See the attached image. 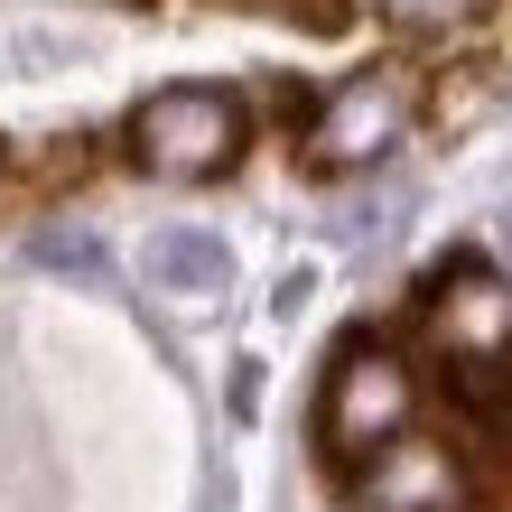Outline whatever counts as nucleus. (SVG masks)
Masks as SVG:
<instances>
[{"label": "nucleus", "instance_id": "nucleus-1", "mask_svg": "<svg viewBox=\"0 0 512 512\" xmlns=\"http://www.w3.org/2000/svg\"><path fill=\"white\" fill-rule=\"evenodd\" d=\"M410 429H419V364L382 336H345L336 364H326V391H317V438L345 466H364Z\"/></svg>", "mask_w": 512, "mask_h": 512}, {"label": "nucleus", "instance_id": "nucleus-2", "mask_svg": "<svg viewBox=\"0 0 512 512\" xmlns=\"http://www.w3.org/2000/svg\"><path fill=\"white\" fill-rule=\"evenodd\" d=\"M131 159L140 177H168V187H205L243 159V103L224 84H159L131 112Z\"/></svg>", "mask_w": 512, "mask_h": 512}, {"label": "nucleus", "instance_id": "nucleus-3", "mask_svg": "<svg viewBox=\"0 0 512 512\" xmlns=\"http://www.w3.org/2000/svg\"><path fill=\"white\" fill-rule=\"evenodd\" d=\"M410 112H419V84L410 66H354L345 84H326L317 112H308V159L317 168H373L391 159V140L410 131Z\"/></svg>", "mask_w": 512, "mask_h": 512}, {"label": "nucleus", "instance_id": "nucleus-4", "mask_svg": "<svg viewBox=\"0 0 512 512\" xmlns=\"http://www.w3.org/2000/svg\"><path fill=\"white\" fill-rule=\"evenodd\" d=\"M354 494H364L373 512H466L475 475H466V447L457 438L410 429V438H391L382 457L354 466Z\"/></svg>", "mask_w": 512, "mask_h": 512}, {"label": "nucleus", "instance_id": "nucleus-5", "mask_svg": "<svg viewBox=\"0 0 512 512\" xmlns=\"http://www.w3.org/2000/svg\"><path fill=\"white\" fill-rule=\"evenodd\" d=\"M429 336H438V354H457V364H503L512 354V280L457 270V280L429 298Z\"/></svg>", "mask_w": 512, "mask_h": 512}, {"label": "nucleus", "instance_id": "nucleus-6", "mask_svg": "<svg viewBox=\"0 0 512 512\" xmlns=\"http://www.w3.org/2000/svg\"><path fill=\"white\" fill-rule=\"evenodd\" d=\"M140 270H149V289H177V298H215V289H233V252L215 243V233H196V224L149 233V243H140Z\"/></svg>", "mask_w": 512, "mask_h": 512}, {"label": "nucleus", "instance_id": "nucleus-7", "mask_svg": "<svg viewBox=\"0 0 512 512\" xmlns=\"http://www.w3.org/2000/svg\"><path fill=\"white\" fill-rule=\"evenodd\" d=\"M373 10H382L391 38H410V47H447V38H466V28H475V10H485V0H373Z\"/></svg>", "mask_w": 512, "mask_h": 512}, {"label": "nucleus", "instance_id": "nucleus-8", "mask_svg": "<svg viewBox=\"0 0 512 512\" xmlns=\"http://www.w3.org/2000/svg\"><path fill=\"white\" fill-rule=\"evenodd\" d=\"M38 261L75 270V280H103V243H94V233H75V224H47L38 233Z\"/></svg>", "mask_w": 512, "mask_h": 512}, {"label": "nucleus", "instance_id": "nucleus-9", "mask_svg": "<svg viewBox=\"0 0 512 512\" xmlns=\"http://www.w3.org/2000/svg\"><path fill=\"white\" fill-rule=\"evenodd\" d=\"M94 10H112V0H94Z\"/></svg>", "mask_w": 512, "mask_h": 512}]
</instances>
